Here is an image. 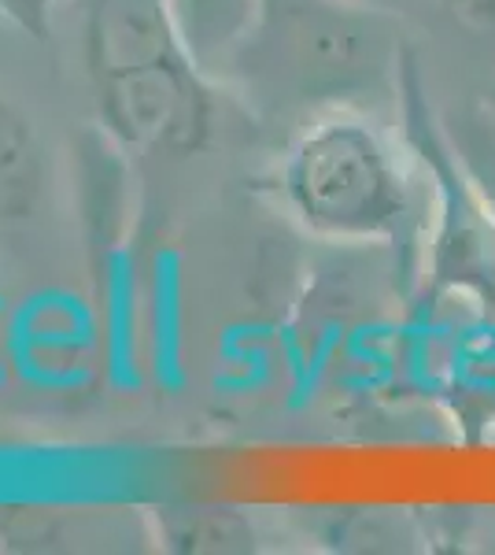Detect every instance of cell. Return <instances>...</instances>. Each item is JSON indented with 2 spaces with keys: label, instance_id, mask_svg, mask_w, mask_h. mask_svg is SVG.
<instances>
[{
  "label": "cell",
  "instance_id": "cell-1",
  "mask_svg": "<svg viewBox=\"0 0 495 555\" xmlns=\"http://www.w3.org/2000/svg\"><path fill=\"white\" fill-rule=\"evenodd\" d=\"M407 23L363 0H263L226 82L311 119L400 96Z\"/></svg>",
  "mask_w": 495,
  "mask_h": 555
},
{
  "label": "cell",
  "instance_id": "cell-9",
  "mask_svg": "<svg viewBox=\"0 0 495 555\" xmlns=\"http://www.w3.org/2000/svg\"><path fill=\"white\" fill-rule=\"evenodd\" d=\"M164 541L170 548H185V552H204V548H230L226 541H233V533L226 530V518L222 512H174L170 522L164 526Z\"/></svg>",
  "mask_w": 495,
  "mask_h": 555
},
{
  "label": "cell",
  "instance_id": "cell-6",
  "mask_svg": "<svg viewBox=\"0 0 495 555\" xmlns=\"http://www.w3.org/2000/svg\"><path fill=\"white\" fill-rule=\"evenodd\" d=\"M400 20L421 26L455 60L489 70L495 86V0H400Z\"/></svg>",
  "mask_w": 495,
  "mask_h": 555
},
{
  "label": "cell",
  "instance_id": "cell-4",
  "mask_svg": "<svg viewBox=\"0 0 495 555\" xmlns=\"http://www.w3.org/2000/svg\"><path fill=\"white\" fill-rule=\"evenodd\" d=\"M400 133L426 178V271L437 293H463L495 308V222L444 133L418 49L403 64Z\"/></svg>",
  "mask_w": 495,
  "mask_h": 555
},
{
  "label": "cell",
  "instance_id": "cell-3",
  "mask_svg": "<svg viewBox=\"0 0 495 555\" xmlns=\"http://www.w3.org/2000/svg\"><path fill=\"white\" fill-rule=\"evenodd\" d=\"M277 196L311 237L381 245L407 256L426 245V178L403 133L366 112L311 119L285 149Z\"/></svg>",
  "mask_w": 495,
  "mask_h": 555
},
{
  "label": "cell",
  "instance_id": "cell-12",
  "mask_svg": "<svg viewBox=\"0 0 495 555\" xmlns=\"http://www.w3.org/2000/svg\"><path fill=\"white\" fill-rule=\"evenodd\" d=\"M489 96H492V101H495V86H492V89H489Z\"/></svg>",
  "mask_w": 495,
  "mask_h": 555
},
{
  "label": "cell",
  "instance_id": "cell-8",
  "mask_svg": "<svg viewBox=\"0 0 495 555\" xmlns=\"http://www.w3.org/2000/svg\"><path fill=\"white\" fill-rule=\"evenodd\" d=\"M440 122H444L458 164L470 175L477 196L484 201L495 222V101L484 93L477 101L455 104L440 112Z\"/></svg>",
  "mask_w": 495,
  "mask_h": 555
},
{
  "label": "cell",
  "instance_id": "cell-11",
  "mask_svg": "<svg viewBox=\"0 0 495 555\" xmlns=\"http://www.w3.org/2000/svg\"><path fill=\"white\" fill-rule=\"evenodd\" d=\"M363 4H377V8H385V12L400 15V0H363Z\"/></svg>",
  "mask_w": 495,
  "mask_h": 555
},
{
  "label": "cell",
  "instance_id": "cell-2",
  "mask_svg": "<svg viewBox=\"0 0 495 555\" xmlns=\"http://www.w3.org/2000/svg\"><path fill=\"white\" fill-rule=\"evenodd\" d=\"M86 75L119 149L193 156L219 119V82L196 64L170 0H86Z\"/></svg>",
  "mask_w": 495,
  "mask_h": 555
},
{
  "label": "cell",
  "instance_id": "cell-10",
  "mask_svg": "<svg viewBox=\"0 0 495 555\" xmlns=\"http://www.w3.org/2000/svg\"><path fill=\"white\" fill-rule=\"evenodd\" d=\"M56 8L60 0H0V20L23 30L30 41H49Z\"/></svg>",
  "mask_w": 495,
  "mask_h": 555
},
{
  "label": "cell",
  "instance_id": "cell-5",
  "mask_svg": "<svg viewBox=\"0 0 495 555\" xmlns=\"http://www.w3.org/2000/svg\"><path fill=\"white\" fill-rule=\"evenodd\" d=\"M185 44L214 82H226L233 60L256 30L263 0H170Z\"/></svg>",
  "mask_w": 495,
  "mask_h": 555
},
{
  "label": "cell",
  "instance_id": "cell-7",
  "mask_svg": "<svg viewBox=\"0 0 495 555\" xmlns=\"http://www.w3.org/2000/svg\"><path fill=\"white\" fill-rule=\"evenodd\" d=\"M44 196V149L23 107L0 96V227L26 222Z\"/></svg>",
  "mask_w": 495,
  "mask_h": 555
}]
</instances>
